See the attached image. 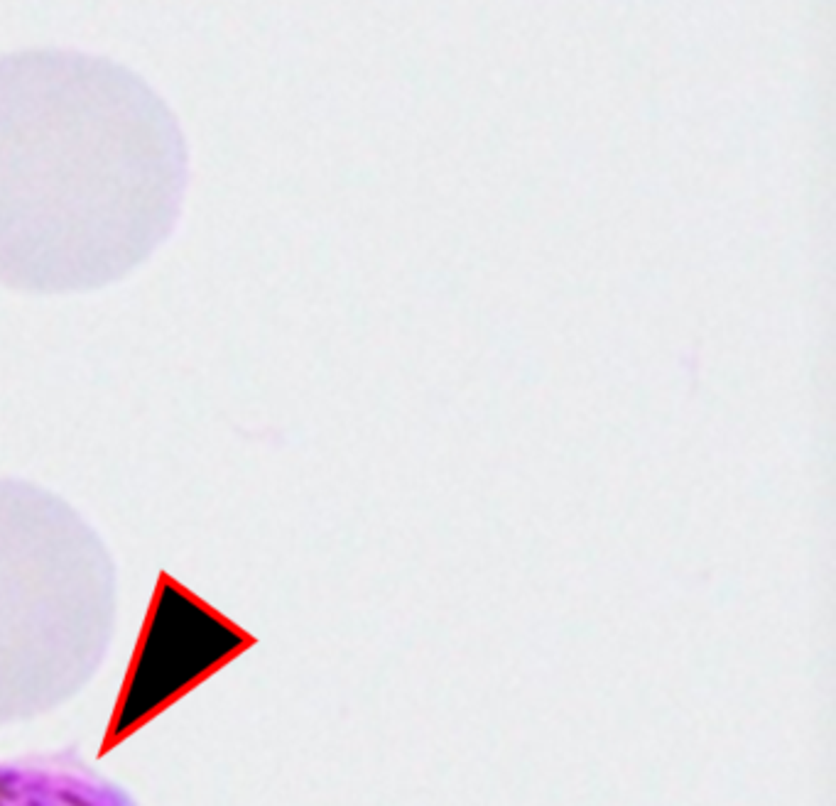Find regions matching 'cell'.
Returning a JSON list of instances; mask_svg holds the SVG:
<instances>
[{"instance_id": "obj_2", "label": "cell", "mask_w": 836, "mask_h": 806, "mask_svg": "<svg viewBox=\"0 0 836 806\" xmlns=\"http://www.w3.org/2000/svg\"><path fill=\"white\" fill-rule=\"evenodd\" d=\"M115 564L57 493L0 475V728L81 693L110 650Z\"/></svg>"}, {"instance_id": "obj_1", "label": "cell", "mask_w": 836, "mask_h": 806, "mask_svg": "<svg viewBox=\"0 0 836 806\" xmlns=\"http://www.w3.org/2000/svg\"><path fill=\"white\" fill-rule=\"evenodd\" d=\"M189 152L175 110L115 59L0 54V285H113L172 236Z\"/></svg>"}, {"instance_id": "obj_3", "label": "cell", "mask_w": 836, "mask_h": 806, "mask_svg": "<svg viewBox=\"0 0 836 806\" xmlns=\"http://www.w3.org/2000/svg\"><path fill=\"white\" fill-rule=\"evenodd\" d=\"M0 806H138L118 782L72 753L0 760Z\"/></svg>"}]
</instances>
